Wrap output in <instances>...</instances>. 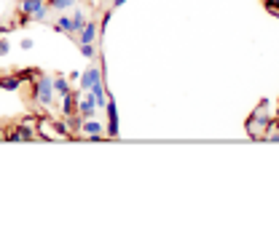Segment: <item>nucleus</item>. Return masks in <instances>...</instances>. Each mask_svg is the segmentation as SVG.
I'll list each match as a JSON object with an SVG mask.
<instances>
[{
	"label": "nucleus",
	"mask_w": 279,
	"mask_h": 235,
	"mask_svg": "<svg viewBox=\"0 0 279 235\" xmlns=\"http://www.w3.org/2000/svg\"><path fill=\"white\" fill-rule=\"evenodd\" d=\"M32 88V99L41 102L43 107H49L51 102H54V78L49 75H38V80L30 85Z\"/></svg>",
	"instance_id": "f257e3e1"
},
{
	"label": "nucleus",
	"mask_w": 279,
	"mask_h": 235,
	"mask_svg": "<svg viewBox=\"0 0 279 235\" xmlns=\"http://www.w3.org/2000/svg\"><path fill=\"white\" fill-rule=\"evenodd\" d=\"M19 11H22L25 16H30V19L41 21V19H46V14H49V5H46V0H22Z\"/></svg>",
	"instance_id": "f03ea898"
},
{
	"label": "nucleus",
	"mask_w": 279,
	"mask_h": 235,
	"mask_svg": "<svg viewBox=\"0 0 279 235\" xmlns=\"http://www.w3.org/2000/svg\"><path fill=\"white\" fill-rule=\"evenodd\" d=\"M78 99H81V107H78V115H81L83 120L86 118H94V112H97V102H94V96L89 94H81V91H78Z\"/></svg>",
	"instance_id": "7ed1b4c3"
},
{
	"label": "nucleus",
	"mask_w": 279,
	"mask_h": 235,
	"mask_svg": "<svg viewBox=\"0 0 279 235\" xmlns=\"http://www.w3.org/2000/svg\"><path fill=\"white\" fill-rule=\"evenodd\" d=\"M105 110H107V136H118V107H116V102L113 99H107V105H105Z\"/></svg>",
	"instance_id": "20e7f679"
},
{
	"label": "nucleus",
	"mask_w": 279,
	"mask_h": 235,
	"mask_svg": "<svg viewBox=\"0 0 279 235\" xmlns=\"http://www.w3.org/2000/svg\"><path fill=\"white\" fill-rule=\"evenodd\" d=\"M100 80H102V70L100 67H89V70L81 75V91H89L92 85L100 83Z\"/></svg>",
	"instance_id": "39448f33"
},
{
	"label": "nucleus",
	"mask_w": 279,
	"mask_h": 235,
	"mask_svg": "<svg viewBox=\"0 0 279 235\" xmlns=\"http://www.w3.org/2000/svg\"><path fill=\"white\" fill-rule=\"evenodd\" d=\"M81 131H83L86 136H92V139H100V136H102V131H105V128H102V123H100V120L86 118V120L81 123Z\"/></svg>",
	"instance_id": "423d86ee"
},
{
	"label": "nucleus",
	"mask_w": 279,
	"mask_h": 235,
	"mask_svg": "<svg viewBox=\"0 0 279 235\" xmlns=\"http://www.w3.org/2000/svg\"><path fill=\"white\" fill-rule=\"evenodd\" d=\"M94 38H97V21H86L81 27V32H78V40L81 43H94Z\"/></svg>",
	"instance_id": "0eeeda50"
},
{
	"label": "nucleus",
	"mask_w": 279,
	"mask_h": 235,
	"mask_svg": "<svg viewBox=\"0 0 279 235\" xmlns=\"http://www.w3.org/2000/svg\"><path fill=\"white\" fill-rule=\"evenodd\" d=\"M89 94L94 96V102H97V110H102V107L107 105V96H105V85H102V80L97 85H92V88H89Z\"/></svg>",
	"instance_id": "6e6552de"
},
{
	"label": "nucleus",
	"mask_w": 279,
	"mask_h": 235,
	"mask_svg": "<svg viewBox=\"0 0 279 235\" xmlns=\"http://www.w3.org/2000/svg\"><path fill=\"white\" fill-rule=\"evenodd\" d=\"M19 85H22V80H19V75H16V72H14V75L0 78V88H3V91H16Z\"/></svg>",
	"instance_id": "1a4fd4ad"
},
{
	"label": "nucleus",
	"mask_w": 279,
	"mask_h": 235,
	"mask_svg": "<svg viewBox=\"0 0 279 235\" xmlns=\"http://www.w3.org/2000/svg\"><path fill=\"white\" fill-rule=\"evenodd\" d=\"M70 80H67V78H59V75H56L54 78V94L56 96H65V94H70Z\"/></svg>",
	"instance_id": "9d476101"
},
{
	"label": "nucleus",
	"mask_w": 279,
	"mask_h": 235,
	"mask_svg": "<svg viewBox=\"0 0 279 235\" xmlns=\"http://www.w3.org/2000/svg\"><path fill=\"white\" fill-rule=\"evenodd\" d=\"M46 5L54 11H67L70 5H76V0H46Z\"/></svg>",
	"instance_id": "9b49d317"
},
{
	"label": "nucleus",
	"mask_w": 279,
	"mask_h": 235,
	"mask_svg": "<svg viewBox=\"0 0 279 235\" xmlns=\"http://www.w3.org/2000/svg\"><path fill=\"white\" fill-rule=\"evenodd\" d=\"M70 19H73V27H76V35H78V32H81V27L86 24V16H83V11H76Z\"/></svg>",
	"instance_id": "f8f14e48"
},
{
	"label": "nucleus",
	"mask_w": 279,
	"mask_h": 235,
	"mask_svg": "<svg viewBox=\"0 0 279 235\" xmlns=\"http://www.w3.org/2000/svg\"><path fill=\"white\" fill-rule=\"evenodd\" d=\"M81 54L86 59H94V43H81Z\"/></svg>",
	"instance_id": "ddd939ff"
},
{
	"label": "nucleus",
	"mask_w": 279,
	"mask_h": 235,
	"mask_svg": "<svg viewBox=\"0 0 279 235\" xmlns=\"http://www.w3.org/2000/svg\"><path fill=\"white\" fill-rule=\"evenodd\" d=\"M266 5H269V8H274V14H279V0H266Z\"/></svg>",
	"instance_id": "4468645a"
},
{
	"label": "nucleus",
	"mask_w": 279,
	"mask_h": 235,
	"mask_svg": "<svg viewBox=\"0 0 279 235\" xmlns=\"http://www.w3.org/2000/svg\"><path fill=\"white\" fill-rule=\"evenodd\" d=\"M5 54H8V43H5L3 38H0V56H5Z\"/></svg>",
	"instance_id": "2eb2a0df"
},
{
	"label": "nucleus",
	"mask_w": 279,
	"mask_h": 235,
	"mask_svg": "<svg viewBox=\"0 0 279 235\" xmlns=\"http://www.w3.org/2000/svg\"><path fill=\"white\" fill-rule=\"evenodd\" d=\"M67 80H70V83H76V80H81V72H70V78H67Z\"/></svg>",
	"instance_id": "dca6fc26"
},
{
	"label": "nucleus",
	"mask_w": 279,
	"mask_h": 235,
	"mask_svg": "<svg viewBox=\"0 0 279 235\" xmlns=\"http://www.w3.org/2000/svg\"><path fill=\"white\" fill-rule=\"evenodd\" d=\"M269 139H271V142H279V131H274V134H271Z\"/></svg>",
	"instance_id": "f3484780"
},
{
	"label": "nucleus",
	"mask_w": 279,
	"mask_h": 235,
	"mask_svg": "<svg viewBox=\"0 0 279 235\" xmlns=\"http://www.w3.org/2000/svg\"><path fill=\"white\" fill-rule=\"evenodd\" d=\"M124 3H127V0H113V5H116V8H118V5H124Z\"/></svg>",
	"instance_id": "a211bd4d"
},
{
	"label": "nucleus",
	"mask_w": 279,
	"mask_h": 235,
	"mask_svg": "<svg viewBox=\"0 0 279 235\" xmlns=\"http://www.w3.org/2000/svg\"><path fill=\"white\" fill-rule=\"evenodd\" d=\"M277 120H279V107H277Z\"/></svg>",
	"instance_id": "6ab92c4d"
}]
</instances>
